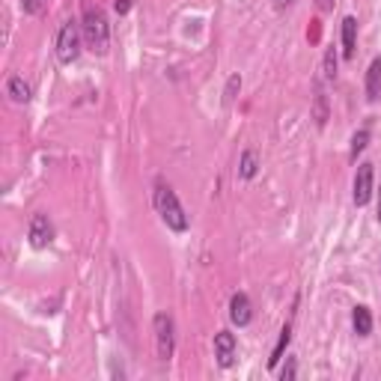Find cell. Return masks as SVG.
<instances>
[{"instance_id":"22","label":"cell","mask_w":381,"mask_h":381,"mask_svg":"<svg viewBox=\"0 0 381 381\" xmlns=\"http://www.w3.org/2000/svg\"><path fill=\"white\" fill-rule=\"evenodd\" d=\"M316 9H319V12H331L334 9V0H316Z\"/></svg>"},{"instance_id":"6","label":"cell","mask_w":381,"mask_h":381,"mask_svg":"<svg viewBox=\"0 0 381 381\" xmlns=\"http://www.w3.org/2000/svg\"><path fill=\"white\" fill-rule=\"evenodd\" d=\"M27 238H30V247H36V250H45L51 241H54V226H51L48 214H33Z\"/></svg>"},{"instance_id":"9","label":"cell","mask_w":381,"mask_h":381,"mask_svg":"<svg viewBox=\"0 0 381 381\" xmlns=\"http://www.w3.org/2000/svg\"><path fill=\"white\" fill-rule=\"evenodd\" d=\"M340 27H342V57L354 60V48H358V18L346 15Z\"/></svg>"},{"instance_id":"15","label":"cell","mask_w":381,"mask_h":381,"mask_svg":"<svg viewBox=\"0 0 381 381\" xmlns=\"http://www.w3.org/2000/svg\"><path fill=\"white\" fill-rule=\"evenodd\" d=\"M289 342H292V325L286 322V325H283V331H280V337H277V346H274V351H271V358H269V366H271V370H277V363L283 361V351L289 349Z\"/></svg>"},{"instance_id":"1","label":"cell","mask_w":381,"mask_h":381,"mask_svg":"<svg viewBox=\"0 0 381 381\" xmlns=\"http://www.w3.org/2000/svg\"><path fill=\"white\" fill-rule=\"evenodd\" d=\"M81 33H84V45L93 51V54L105 57L110 51V24L101 6L86 4L84 15H81Z\"/></svg>"},{"instance_id":"12","label":"cell","mask_w":381,"mask_h":381,"mask_svg":"<svg viewBox=\"0 0 381 381\" xmlns=\"http://www.w3.org/2000/svg\"><path fill=\"white\" fill-rule=\"evenodd\" d=\"M381 96V57H375L366 69V98L370 101H378Z\"/></svg>"},{"instance_id":"20","label":"cell","mask_w":381,"mask_h":381,"mask_svg":"<svg viewBox=\"0 0 381 381\" xmlns=\"http://www.w3.org/2000/svg\"><path fill=\"white\" fill-rule=\"evenodd\" d=\"M42 6H45V0H24V12L27 15H39Z\"/></svg>"},{"instance_id":"23","label":"cell","mask_w":381,"mask_h":381,"mask_svg":"<svg viewBox=\"0 0 381 381\" xmlns=\"http://www.w3.org/2000/svg\"><path fill=\"white\" fill-rule=\"evenodd\" d=\"M292 4H295V0H274L277 9H286V6H292Z\"/></svg>"},{"instance_id":"14","label":"cell","mask_w":381,"mask_h":381,"mask_svg":"<svg viewBox=\"0 0 381 381\" xmlns=\"http://www.w3.org/2000/svg\"><path fill=\"white\" fill-rule=\"evenodd\" d=\"M257 170H259L257 149H245V152H241V158H238V176H241V179H253Z\"/></svg>"},{"instance_id":"21","label":"cell","mask_w":381,"mask_h":381,"mask_svg":"<svg viewBox=\"0 0 381 381\" xmlns=\"http://www.w3.org/2000/svg\"><path fill=\"white\" fill-rule=\"evenodd\" d=\"M113 9H117V15H125V12L131 9V0H117V4H113Z\"/></svg>"},{"instance_id":"7","label":"cell","mask_w":381,"mask_h":381,"mask_svg":"<svg viewBox=\"0 0 381 381\" xmlns=\"http://www.w3.org/2000/svg\"><path fill=\"white\" fill-rule=\"evenodd\" d=\"M214 358H218V363L224 366V370H230V366L235 363V334H230V331L214 334Z\"/></svg>"},{"instance_id":"18","label":"cell","mask_w":381,"mask_h":381,"mask_svg":"<svg viewBox=\"0 0 381 381\" xmlns=\"http://www.w3.org/2000/svg\"><path fill=\"white\" fill-rule=\"evenodd\" d=\"M238 93H241V75H230V81H226V90H224V105H233Z\"/></svg>"},{"instance_id":"24","label":"cell","mask_w":381,"mask_h":381,"mask_svg":"<svg viewBox=\"0 0 381 381\" xmlns=\"http://www.w3.org/2000/svg\"><path fill=\"white\" fill-rule=\"evenodd\" d=\"M378 224H381V188H378Z\"/></svg>"},{"instance_id":"4","label":"cell","mask_w":381,"mask_h":381,"mask_svg":"<svg viewBox=\"0 0 381 381\" xmlns=\"http://www.w3.org/2000/svg\"><path fill=\"white\" fill-rule=\"evenodd\" d=\"M152 331H155V351L161 361H170L176 351V325L170 313H155L152 319Z\"/></svg>"},{"instance_id":"10","label":"cell","mask_w":381,"mask_h":381,"mask_svg":"<svg viewBox=\"0 0 381 381\" xmlns=\"http://www.w3.org/2000/svg\"><path fill=\"white\" fill-rule=\"evenodd\" d=\"M351 325H354V334L358 337H370L373 334V310L358 304V307L351 310Z\"/></svg>"},{"instance_id":"8","label":"cell","mask_w":381,"mask_h":381,"mask_svg":"<svg viewBox=\"0 0 381 381\" xmlns=\"http://www.w3.org/2000/svg\"><path fill=\"white\" fill-rule=\"evenodd\" d=\"M253 319V304L250 298L245 295V292H235V295L230 298V322L238 325V328H247Z\"/></svg>"},{"instance_id":"3","label":"cell","mask_w":381,"mask_h":381,"mask_svg":"<svg viewBox=\"0 0 381 381\" xmlns=\"http://www.w3.org/2000/svg\"><path fill=\"white\" fill-rule=\"evenodd\" d=\"M81 42H84V33H81V21H63V27L57 30V39H54V51H57V60L63 66H72L75 60L81 57Z\"/></svg>"},{"instance_id":"11","label":"cell","mask_w":381,"mask_h":381,"mask_svg":"<svg viewBox=\"0 0 381 381\" xmlns=\"http://www.w3.org/2000/svg\"><path fill=\"white\" fill-rule=\"evenodd\" d=\"M6 96L15 101V105H27L33 93H30V84L27 81L18 78V75H12V78L6 81Z\"/></svg>"},{"instance_id":"13","label":"cell","mask_w":381,"mask_h":381,"mask_svg":"<svg viewBox=\"0 0 381 381\" xmlns=\"http://www.w3.org/2000/svg\"><path fill=\"white\" fill-rule=\"evenodd\" d=\"M313 120L319 129H325L328 120H331V108H328V96L322 86H316V96H313Z\"/></svg>"},{"instance_id":"17","label":"cell","mask_w":381,"mask_h":381,"mask_svg":"<svg viewBox=\"0 0 381 381\" xmlns=\"http://www.w3.org/2000/svg\"><path fill=\"white\" fill-rule=\"evenodd\" d=\"M366 143H370V129H361V131H354L351 137V152H349V158L351 161H358V155L366 149Z\"/></svg>"},{"instance_id":"16","label":"cell","mask_w":381,"mask_h":381,"mask_svg":"<svg viewBox=\"0 0 381 381\" xmlns=\"http://www.w3.org/2000/svg\"><path fill=\"white\" fill-rule=\"evenodd\" d=\"M322 78L325 81H334L337 78V51L328 48L325 57H322Z\"/></svg>"},{"instance_id":"5","label":"cell","mask_w":381,"mask_h":381,"mask_svg":"<svg viewBox=\"0 0 381 381\" xmlns=\"http://www.w3.org/2000/svg\"><path fill=\"white\" fill-rule=\"evenodd\" d=\"M373 182H375L373 164H358V173H354V185H351L354 206H366V202L373 200Z\"/></svg>"},{"instance_id":"2","label":"cell","mask_w":381,"mask_h":381,"mask_svg":"<svg viewBox=\"0 0 381 381\" xmlns=\"http://www.w3.org/2000/svg\"><path fill=\"white\" fill-rule=\"evenodd\" d=\"M152 200H155V212L161 214V221L167 224V230H173V233L188 230V214L182 209V202H179V197H176V190L164 179L155 182V197Z\"/></svg>"},{"instance_id":"19","label":"cell","mask_w":381,"mask_h":381,"mask_svg":"<svg viewBox=\"0 0 381 381\" xmlns=\"http://www.w3.org/2000/svg\"><path fill=\"white\" fill-rule=\"evenodd\" d=\"M295 375H298V361H295V358H286V363L280 366V373H277V378H280V381H292Z\"/></svg>"}]
</instances>
